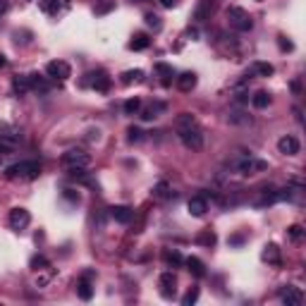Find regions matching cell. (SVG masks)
<instances>
[{
    "label": "cell",
    "mask_w": 306,
    "mask_h": 306,
    "mask_svg": "<svg viewBox=\"0 0 306 306\" xmlns=\"http://www.w3.org/2000/svg\"><path fill=\"white\" fill-rule=\"evenodd\" d=\"M252 106L258 110L268 108V106H270V94H268V91H256L252 96Z\"/></svg>",
    "instance_id": "cell-27"
},
{
    "label": "cell",
    "mask_w": 306,
    "mask_h": 306,
    "mask_svg": "<svg viewBox=\"0 0 306 306\" xmlns=\"http://www.w3.org/2000/svg\"><path fill=\"white\" fill-rule=\"evenodd\" d=\"M175 127H177V134H180L182 144H184L189 151H201L204 148V132H201L194 115H189V112L177 115Z\"/></svg>",
    "instance_id": "cell-1"
},
{
    "label": "cell",
    "mask_w": 306,
    "mask_h": 306,
    "mask_svg": "<svg viewBox=\"0 0 306 306\" xmlns=\"http://www.w3.org/2000/svg\"><path fill=\"white\" fill-rule=\"evenodd\" d=\"M142 110V98H130V100H124V115H136Z\"/></svg>",
    "instance_id": "cell-32"
},
{
    "label": "cell",
    "mask_w": 306,
    "mask_h": 306,
    "mask_svg": "<svg viewBox=\"0 0 306 306\" xmlns=\"http://www.w3.org/2000/svg\"><path fill=\"white\" fill-rule=\"evenodd\" d=\"M254 74L256 76H273L275 67L270 65V62H256V65H254Z\"/></svg>",
    "instance_id": "cell-31"
},
{
    "label": "cell",
    "mask_w": 306,
    "mask_h": 306,
    "mask_svg": "<svg viewBox=\"0 0 306 306\" xmlns=\"http://www.w3.org/2000/svg\"><path fill=\"white\" fill-rule=\"evenodd\" d=\"M186 208H189V213H192L194 218H201V216H206L208 201L204 196H192L189 198V204H186Z\"/></svg>",
    "instance_id": "cell-16"
},
{
    "label": "cell",
    "mask_w": 306,
    "mask_h": 306,
    "mask_svg": "<svg viewBox=\"0 0 306 306\" xmlns=\"http://www.w3.org/2000/svg\"><path fill=\"white\" fill-rule=\"evenodd\" d=\"M32 222V216L26 208H12L10 210V228L12 230H24Z\"/></svg>",
    "instance_id": "cell-9"
},
{
    "label": "cell",
    "mask_w": 306,
    "mask_h": 306,
    "mask_svg": "<svg viewBox=\"0 0 306 306\" xmlns=\"http://www.w3.org/2000/svg\"><path fill=\"white\" fill-rule=\"evenodd\" d=\"M184 266H186V270L194 275V278H206V266H204V261H201V258H196V256H189V258H184Z\"/></svg>",
    "instance_id": "cell-17"
},
{
    "label": "cell",
    "mask_w": 306,
    "mask_h": 306,
    "mask_svg": "<svg viewBox=\"0 0 306 306\" xmlns=\"http://www.w3.org/2000/svg\"><path fill=\"white\" fill-rule=\"evenodd\" d=\"M228 22L234 32H249L254 26L252 17L246 14V10H242V8H228Z\"/></svg>",
    "instance_id": "cell-3"
},
{
    "label": "cell",
    "mask_w": 306,
    "mask_h": 306,
    "mask_svg": "<svg viewBox=\"0 0 306 306\" xmlns=\"http://www.w3.org/2000/svg\"><path fill=\"white\" fill-rule=\"evenodd\" d=\"M10 10V0H0V17H5Z\"/></svg>",
    "instance_id": "cell-42"
},
{
    "label": "cell",
    "mask_w": 306,
    "mask_h": 306,
    "mask_svg": "<svg viewBox=\"0 0 306 306\" xmlns=\"http://www.w3.org/2000/svg\"><path fill=\"white\" fill-rule=\"evenodd\" d=\"M62 165L67 170H74V168H88L91 165V156L82 148H70L62 153Z\"/></svg>",
    "instance_id": "cell-4"
},
{
    "label": "cell",
    "mask_w": 306,
    "mask_h": 306,
    "mask_svg": "<svg viewBox=\"0 0 306 306\" xmlns=\"http://www.w3.org/2000/svg\"><path fill=\"white\" fill-rule=\"evenodd\" d=\"M144 139V132L139 130V127H130L127 130V142L130 144H139Z\"/></svg>",
    "instance_id": "cell-39"
},
{
    "label": "cell",
    "mask_w": 306,
    "mask_h": 306,
    "mask_svg": "<svg viewBox=\"0 0 306 306\" xmlns=\"http://www.w3.org/2000/svg\"><path fill=\"white\" fill-rule=\"evenodd\" d=\"M144 22L148 24L151 29H156V32H158V29L163 26V22H160V17H158L156 12H146V14H144Z\"/></svg>",
    "instance_id": "cell-34"
},
{
    "label": "cell",
    "mask_w": 306,
    "mask_h": 306,
    "mask_svg": "<svg viewBox=\"0 0 306 306\" xmlns=\"http://www.w3.org/2000/svg\"><path fill=\"white\" fill-rule=\"evenodd\" d=\"M84 84H88V86H94L96 91H100V94H106V91H110V76L106 74V72H91V74H86V79H84Z\"/></svg>",
    "instance_id": "cell-8"
},
{
    "label": "cell",
    "mask_w": 306,
    "mask_h": 306,
    "mask_svg": "<svg viewBox=\"0 0 306 306\" xmlns=\"http://www.w3.org/2000/svg\"><path fill=\"white\" fill-rule=\"evenodd\" d=\"M194 242H196L198 246H208V249H210V246H216V242H218V234H216V232H213L210 228H206V230H201L196 237H194Z\"/></svg>",
    "instance_id": "cell-18"
},
{
    "label": "cell",
    "mask_w": 306,
    "mask_h": 306,
    "mask_svg": "<svg viewBox=\"0 0 306 306\" xmlns=\"http://www.w3.org/2000/svg\"><path fill=\"white\" fill-rule=\"evenodd\" d=\"M156 72L160 74V84H163V86H170V84H172V76H175V70H172V65L156 62Z\"/></svg>",
    "instance_id": "cell-21"
},
{
    "label": "cell",
    "mask_w": 306,
    "mask_h": 306,
    "mask_svg": "<svg viewBox=\"0 0 306 306\" xmlns=\"http://www.w3.org/2000/svg\"><path fill=\"white\" fill-rule=\"evenodd\" d=\"M299 139L296 136H292V134H287V136H282L280 142H278V151L282 153V156H296L299 153Z\"/></svg>",
    "instance_id": "cell-13"
},
{
    "label": "cell",
    "mask_w": 306,
    "mask_h": 306,
    "mask_svg": "<svg viewBox=\"0 0 306 306\" xmlns=\"http://www.w3.org/2000/svg\"><path fill=\"white\" fill-rule=\"evenodd\" d=\"M110 218L120 225H130L132 218H134V210L130 206H112L110 208Z\"/></svg>",
    "instance_id": "cell-14"
},
{
    "label": "cell",
    "mask_w": 306,
    "mask_h": 306,
    "mask_svg": "<svg viewBox=\"0 0 306 306\" xmlns=\"http://www.w3.org/2000/svg\"><path fill=\"white\" fill-rule=\"evenodd\" d=\"M196 299H198V287H192V290H189V292H186V294L182 296V306L196 304Z\"/></svg>",
    "instance_id": "cell-38"
},
{
    "label": "cell",
    "mask_w": 306,
    "mask_h": 306,
    "mask_svg": "<svg viewBox=\"0 0 306 306\" xmlns=\"http://www.w3.org/2000/svg\"><path fill=\"white\" fill-rule=\"evenodd\" d=\"M12 91H14L17 96H24V94H29V91H32L29 76H14V79H12Z\"/></svg>",
    "instance_id": "cell-24"
},
{
    "label": "cell",
    "mask_w": 306,
    "mask_h": 306,
    "mask_svg": "<svg viewBox=\"0 0 306 306\" xmlns=\"http://www.w3.org/2000/svg\"><path fill=\"white\" fill-rule=\"evenodd\" d=\"M163 261L168 263V266H172V268H180V266H184V258H182V254L177 252V249H165L163 252Z\"/></svg>",
    "instance_id": "cell-26"
},
{
    "label": "cell",
    "mask_w": 306,
    "mask_h": 306,
    "mask_svg": "<svg viewBox=\"0 0 306 306\" xmlns=\"http://www.w3.org/2000/svg\"><path fill=\"white\" fill-rule=\"evenodd\" d=\"M280 299H282V304H287V306H299L302 302H304V294H302L296 287L287 284V287L280 290Z\"/></svg>",
    "instance_id": "cell-12"
},
{
    "label": "cell",
    "mask_w": 306,
    "mask_h": 306,
    "mask_svg": "<svg viewBox=\"0 0 306 306\" xmlns=\"http://www.w3.org/2000/svg\"><path fill=\"white\" fill-rule=\"evenodd\" d=\"M70 8V0H41V10L46 14H60Z\"/></svg>",
    "instance_id": "cell-15"
},
{
    "label": "cell",
    "mask_w": 306,
    "mask_h": 306,
    "mask_svg": "<svg viewBox=\"0 0 306 306\" xmlns=\"http://www.w3.org/2000/svg\"><path fill=\"white\" fill-rule=\"evenodd\" d=\"M151 46L148 34H134V38L130 41V50H146Z\"/></svg>",
    "instance_id": "cell-25"
},
{
    "label": "cell",
    "mask_w": 306,
    "mask_h": 306,
    "mask_svg": "<svg viewBox=\"0 0 306 306\" xmlns=\"http://www.w3.org/2000/svg\"><path fill=\"white\" fill-rule=\"evenodd\" d=\"M2 67H8V60H5V55H0V70Z\"/></svg>",
    "instance_id": "cell-46"
},
{
    "label": "cell",
    "mask_w": 306,
    "mask_h": 306,
    "mask_svg": "<svg viewBox=\"0 0 306 306\" xmlns=\"http://www.w3.org/2000/svg\"><path fill=\"white\" fill-rule=\"evenodd\" d=\"M153 196H156V198L172 196V192H170V186H168V182H158V184L153 186Z\"/></svg>",
    "instance_id": "cell-33"
},
{
    "label": "cell",
    "mask_w": 306,
    "mask_h": 306,
    "mask_svg": "<svg viewBox=\"0 0 306 306\" xmlns=\"http://www.w3.org/2000/svg\"><path fill=\"white\" fill-rule=\"evenodd\" d=\"M242 242H244V237H242V234H234V237H230V244H234V246H237V244H242Z\"/></svg>",
    "instance_id": "cell-43"
},
{
    "label": "cell",
    "mask_w": 306,
    "mask_h": 306,
    "mask_svg": "<svg viewBox=\"0 0 306 306\" xmlns=\"http://www.w3.org/2000/svg\"><path fill=\"white\" fill-rule=\"evenodd\" d=\"M46 72H48L50 79H60V82H65V79L72 76V67L67 65V62H62V60H53V62H48V65H46Z\"/></svg>",
    "instance_id": "cell-6"
},
{
    "label": "cell",
    "mask_w": 306,
    "mask_h": 306,
    "mask_svg": "<svg viewBox=\"0 0 306 306\" xmlns=\"http://www.w3.org/2000/svg\"><path fill=\"white\" fill-rule=\"evenodd\" d=\"M278 46H280V50H294V44L287 41L284 36H278Z\"/></svg>",
    "instance_id": "cell-40"
},
{
    "label": "cell",
    "mask_w": 306,
    "mask_h": 306,
    "mask_svg": "<svg viewBox=\"0 0 306 306\" xmlns=\"http://www.w3.org/2000/svg\"><path fill=\"white\" fill-rule=\"evenodd\" d=\"M38 278H36V287H46V284L53 280V270L50 268H44V270H38Z\"/></svg>",
    "instance_id": "cell-35"
},
{
    "label": "cell",
    "mask_w": 306,
    "mask_h": 306,
    "mask_svg": "<svg viewBox=\"0 0 306 306\" xmlns=\"http://www.w3.org/2000/svg\"><path fill=\"white\" fill-rule=\"evenodd\" d=\"M144 79V70H127V72H122L120 74V82L124 86H132V84H139Z\"/></svg>",
    "instance_id": "cell-23"
},
{
    "label": "cell",
    "mask_w": 306,
    "mask_h": 306,
    "mask_svg": "<svg viewBox=\"0 0 306 306\" xmlns=\"http://www.w3.org/2000/svg\"><path fill=\"white\" fill-rule=\"evenodd\" d=\"M163 110H165V103H151V106H146V108L142 110V118L144 120H156Z\"/></svg>",
    "instance_id": "cell-28"
},
{
    "label": "cell",
    "mask_w": 306,
    "mask_h": 306,
    "mask_svg": "<svg viewBox=\"0 0 306 306\" xmlns=\"http://www.w3.org/2000/svg\"><path fill=\"white\" fill-rule=\"evenodd\" d=\"M88 278H91V275H84V278L76 282V294H79V299H84V302H91V296H94V287L88 282Z\"/></svg>",
    "instance_id": "cell-22"
},
{
    "label": "cell",
    "mask_w": 306,
    "mask_h": 306,
    "mask_svg": "<svg viewBox=\"0 0 306 306\" xmlns=\"http://www.w3.org/2000/svg\"><path fill=\"white\" fill-rule=\"evenodd\" d=\"M160 5H163V8H175L177 0H160Z\"/></svg>",
    "instance_id": "cell-45"
},
{
    "label": "cell",
    "mask_w": 306,
    "mask_h": 306,
    "mask_svg": "<svg viewBox=\"0 0 306 306\" xmlns=\"http://www.w3.org/2000/svg\"><path fill=\"white\" fill-rule=\"evenodd\" d=\"M132 2H146V0H132Z\"/></svg>",
    "instance_id": "cell-47"
},
{
    "label": "cell",
    "mask_w": 306,
    "mask_h": 306,
    "mask_svg": "<svg viewBox=\"0 0 306 306\" xmlns=\"http://www.w3.org/2000/svg\"><path fill=\"white\" fill-rule=\"evenodd\" d=\"M29 268L32 270H44V268H50V261L46 258V256H41V254H36V256H32V261H29Z\"/></svg>",
    "instance_id": "cell-29"
},
{
    "label": "cell",
    "mask_w": 306,
    "mask_h": 306,
    "mask_svg": "<svg viewBox=\"0 0 306 306\" xmlns=\"http://www.w3.org/2000/svg\"><path fill=\"white\" fill-rule=\"evenodd\" d=\"M213 12H216V0H198V5L194 8V20L206 22V20H210Z\"/></svg>",
    "instance_id": "cell-11"
},
{
    "label": "cell",
    "mask_w": 306,
    "mask_h": 306,
    "mask_svg": "<svg viewBox=\"0 0 306 306\" xmlns=\"http://www.w3.org/2000/svg\"><path fill=\"white\" fill-rule=\"evenodd\" d=\"M98 136H100V132H98V130H91V132H88V139H91V142H94V139L98 142Z\"/></svg>",
    "instance_id": "cell-44"
},
{
    "label": "cell",
    "mask_w": 306,
    "mask_h": 306,
    "mask_svg": "<svg viewBox=\"0 0 306 306\" xmlns=\"http://www.w3.org/2000/svg\"><path fill=\"white\" fill-rule=\"evenodd\" d=\"M232 168L240 172V175H254V172H261L268 168L266 160H256V158H240V160H232Z\"/></svg>",
    "instance_id": "cell-5"
},
{
    "label": "cell",
    "mask_w": 306,
    "mask_h": 306,
    "mask_svg": "<svg viewBox=\"0 0 306 306\" xmlns=\"http://www.w3.org/2000/svg\"><path fill=\"white\" fill-rule=\"evenodd\" d=\"M261 258L268 263H273V266H280V263H282V258H280V246H278V244H266Z\"/></svg>",
    "instance_id": "cell-20"
},
{
    "label": "cell",
    "mask_w": 306,
    "mask_h": 306,
    "mask_svg": "<svg viewBox=\"0 0 306 306\" xmlns=\"http://www.w3.org/2000/svg\"><path fill=\"white\" fill-rule=\"evenodd\" d=\"M65 198L67 201H72V204H79V192H74V189H65Z\"/></svg>",
    "instance_id": "cell-41"
},
{
    "label": "cell",
    "mask_w": 306,
    "mask_h": 306,
    "mask_svg": "<svg viewBox=\"0 0 306 306\" xmlns=\"http://www.w3.org/2000/svg\"><path fill=\"white\" fill-rule=\"evenodd\" d=\"M287 237L292 242H299L304 237V228H302V225H290V228H287Z\"/></svg>",
    "instance_id": "cell-37"
},
{
    "label": "cell",
    "mask_w": 306,
    "mask_h": 306,
    "mask_svg": "<svg viewBox=\"0 0 306 306\" xmlns=\"http://www.w3.org/2000/svg\"><path fill=\"white\" fill-rule=\"evenodd\" d=\"M29 84H32L34 91H41V94H46L48 91V82H46L44 76H38V74H29Z\"/></svg>",
    "instance_id": "cell-30"
},
{
    "label": "cell",
    "mask_w": 306,
    "mask_h": 306,
    "mask_svg": "<svg viewBox=\"0 0 306 306\" xmlns=\"http://www.w3.org/2000/svg\"><path fill=\"white\" fill-rule=\"evenodd\" d=\"M196 74H194V72H182V74L177 76V88H180V91H184V94H189V91H192V88L196 86Z\"/></svg>",
    "instance_id": "cell-19"
},
{
    "label": "cell",
    "mask_w": 306,
    "mask_h": 306,
    "mask_svg": "<svg viewBox=\"0 0 306 306\" xmlns=\"http://www.w3.org/2000/svg\"><path fill=\"white\" fill-rule=\"evenodd\" d=\"M158 284H160V294H163L165 299H172V296H175V287H177V275L172 273V270H165V273H160V278H158Z\"/></svg>",
    "instance_id": "cell-7"
},
{
    "label": "cell",
    "mask_w": 306,
    "mask_h": 306,
    "mask_svg": "<svg viewBox=\"0 0 306 306\" xmlns=\"http://www.w3.org/2000/svg\"><path fill=\"white\" fill-rule=\"evenodd\" d=\"M110 10H115V0H100L94 12H96V14H108Z\"/></svg>",
    "instance_id": "cell-36"
},
{
    "label": "cell",
    "mask_w": 306,
    "mask_h": 306,
    "mask_svg": "<svg viewBox=\"0 0 306 306\" xmlns=\"http://www.w3.org/2000/svg\"><path fill=\"white\" fill-rule=\"evenodd\" d=\"M38 175H41V163L38 160H22V163L10 165L5 170L8 180H36Z\"/></svg>",
    "instance_id": "cell-2"
},
{
    "label": "cell",
    "mask_w": 306,
    "mask_h": 306,
    "mask_svg": "<svg viewBox=\"0 0 306 306\" xmlns=\"http://www.w3.org/2000/svg\"><path fill=\"white\" fill-rule=\"evenodd\" d=\"M275 201H280V189H275L273 184L261 186V189H258L256 206H268V204H275Z\"/></svg>",
    "instance_id": "cell-10"
}]
</instances>
